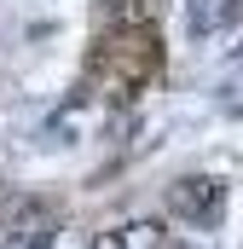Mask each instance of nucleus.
I'll return each instance as SVG.
<instances>
[{
    "label": "nucleus",
    "mask_w": 243,
    "mask_h": 249,
    "mask_svg": "<svg viewBox=\"0 0 243 249\" xmlns=\"http://www.w3.org/2000/svg\"><path fill=\"white\" fill-rule=\"evenodd\" d=\"M238 18H243V0H197V6L185 12V29H191L197 41H214V35H226Z\"/></svg>",
    "instance_id": "obj_2"
},
{
    "label": "nucleus",
    "mask_w": 243,
    "mask_h": 249,
    "mask_svg": "<svg viewBox=\"0 0 243 249\" xmlns=\"http://www.w3.org/2000/svg\"><path fill=\"white\" fill-rule=\"evenodd\" d=\"M220 203H226V186L208 180V174H197V180H180V186H174V209H180L185 220H214Z\"/></svg>",
    "instance_id": "obj_1"
},
{
    "label": "nucleus",
    "mask_w": 243,
    "mask_h": 249,
    "mask_svg": "<svg viewBox=\"0 0 243 249\" xmlns=\"http://www.w3.org/2000/svg\"><path fill=\"white\" fill-rule=\"evenodd\" d=\"M122 244L127 249H162V226H156V220H133Z\"/></svg>",
    "instance_id": "obj_3"
}]
</instances>
